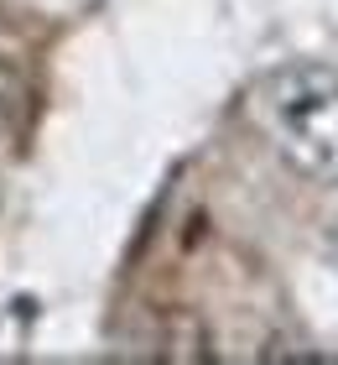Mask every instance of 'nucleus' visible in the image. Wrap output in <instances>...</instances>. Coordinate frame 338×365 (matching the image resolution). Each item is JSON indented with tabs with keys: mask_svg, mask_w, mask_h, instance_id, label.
I'll list each match as a JSON object with an SVG mask.
<instances>
[{
	"mask_svg": "<svg viewBox=\"0 0 338 365\" xmlns=\"http://www.w3.org/2000/svg\"><path fill=\"white\" fill-rule=\"evenodd\" d=\"M265 146L302 182H338V68L333 63H286L250 94Z\"/></svg>",
	"mask_w": 338,
	"mask_h": 365,
	"instance_id": "1",
	"label": "nucleus"
},
{
	"mask_svg": "<svg viewBox=\"0 0 338 365\" xmlns=\"http://www.w3.org/2000/svg\"><path fill=\"white\" fill-rule=\"evenodd\" d=\"M333 256H338V230H333Z\"/></svg>",
	"mask_w": 338,
	"mask_h": 365,
	"instance_id": "2",
	"label": "nucleus"
}]
</instances>
